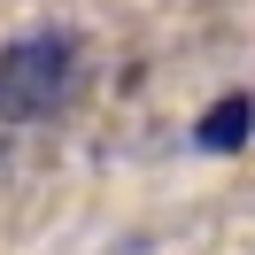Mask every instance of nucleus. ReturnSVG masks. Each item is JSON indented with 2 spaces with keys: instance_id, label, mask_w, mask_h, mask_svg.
Here are the masks:
<instances>
[{
  "instance_id": "f03ea898",
  "label": "nucleus",
  "mask_w": 255,
  "mask_h": 255,
  "mask_svg": "<svg viewBox=\"0 0 255 255\" xmlns=\"http://www.w3.org/2000/svg\"><path fill=\"white\" fill-rule=\"evenodd\" d=\"M248 131H255V101H248V93H224L217 109L193 124V147H201V155H240Z\"/></svg>"
},
{
  "instance_id": "f257e3e1",
  "label": "nucleus",
  "mask_w": 255,
  "mask_h": 255,
  "mask_svg": "<svg viewBox=\"0 0 255 255\" xmlns=\"http://www.w3.org/2000/svg\"><path fill=\"white\" fill-rule=\"evenodd\" d=\"M78 85V39L70 31H31L0 47V124H39L54 116Z\"/></svg>"
}]
</instances>
